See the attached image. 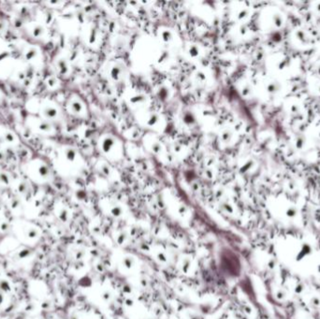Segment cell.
<instances>
[{
  "label": "cell",
  "mask_w": 320,
  "mask_h": 319,
  "mask_svg": "<svg viewBox=\"0 0 320 319\" xmlns=\"http://www.w3.org/2000/svg\"><path fill=\"white\" fill-rule=\"evenodd\" d=\"M313 302H314V303L313 304H315V305H320V300L318 298H313V300H312Z\"/></svg>",
  "instance_id": "6da1fadb"
}]
</instances>
